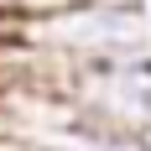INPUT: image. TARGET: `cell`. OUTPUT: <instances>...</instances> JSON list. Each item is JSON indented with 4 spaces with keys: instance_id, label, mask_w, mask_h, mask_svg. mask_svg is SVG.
Returning a JSON list of instances; mask_svg holds the SVG:
<instances>
[{
    "instance_id": "1",
    "label": "cell",
    "mask_w": 151,
    "mask_h": 151,
    "mask_svg": "<svg viewBox=\"0 0 151 151\" xmlns=\"http://www.w3.org/2000/svg\"><path fill=\"white\" fill-rule=\"evenodd\" d=\"M63 99H68L73 115H83L94 125L151 136V52L146 58H120V63H78V68H68Z\"/></svg>"
},
{
    "instance_id": "2",
    "label": "cell",
    "mask_w": 151,
    "mask_h": 151,
    "mask_svg": "<svg viewBox=\"0 0 151 151\" xmlns=\"http://www.w3.org/2000/svg\"><path fill=\"white\" fill-rule=\"evenodd\" d=\"M83 0H0V11H16L26 21H42V16H58V11H73Z\"/></svg>"
},
{
    "instance_id": "3",
    "label": "cell",
    "mask_w": 151,
    "mask_h": 151,
    "mask_svg": "<svg viewBox=\"0 0 151 151\" xmlns=\"http://www.w3.org/2000/svg\"><path fill=\"white\" fill-rule=\"evenodd\" d=\"M146 21H151V5H146Z\"/></svg>"
}]
</instances>
